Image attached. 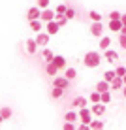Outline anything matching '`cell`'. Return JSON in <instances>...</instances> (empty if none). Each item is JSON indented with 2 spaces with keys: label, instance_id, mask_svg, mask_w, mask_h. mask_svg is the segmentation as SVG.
Here are the masks:
<instances>
[{
  "label": "cell",
  "instance_id": "cell-13",
  "mask_svg": "<svg viewBox=\"0 0 126 130\" xmlns=\"http://www.w3.org/2000/svg\"><path fill=\"white\" fill-rule=\"evenodd\" d=\"M28 23H30V28H32L36 34L43 30V21L42 19H34V21H28Z\"/></svg>",
  "mask_w": 126,
  "mask_h": 130
},
{
  "label": "cell",
  "instance_id": "cell-6",
  "mask_svg": "<svg viewBox=\"0 0 126 130\" xmlns=\"http://www.w3.org/2000/svg\"><path fill=\"white\" fill-rule=\"evenodd\" d=\"M55 15H57L55 10H51V8H43V10H42V17H40V19H42L43 23H47V21L55 19Z\"/></svg>",
  "mask_w": 126,
  "mask_h": 130
},
{
  "label": "cell",
  "instance_id": "cell-42",
  "mask_svg": "<svg viewBox=\"0 0 126 130\" xmlns=\"http://www.w3.org/2000/svg\"><path fill=\"white\" fill-rule=\"evenodd\" d=\"M2 121H4V117H2V113H0V123H2Z\"/></svg>",
  "mask_w": 126,
  "mask_h": 130
},
{
  "label": "cell",
  "instance_id": "cell-34",
  "mask_svg": "<svg viewBox=\"0 0 126 130\" xmlns=\"http://www.w3.org/2000/svg\"><path fill=\"white\" fill-rule=\"evenodd\" d=\"M119 45L122 49H126V34H120L119 36Z\"/></svg>",
  "mask_w": 126,
  "mask_h": 130
},
{
  "label": "cell",
  "instance_id": "cell-38",
  "mask_svg": "<svg viewBox=\"0 0 126 130\" xmlns=\"http://www.w3.org/2000/svg\"><path fill=\"white\" fill-rule=\"evenodd\" d=\"M120 21H122V25H126V13H122V17H120Z\"/></svg>",
  "mask_w": 126,
  "mask_h": 130
},
{
  "label": "cell",
  "instance_id": "cell-20",
  "mask_svg": "<svg viewBox=\"0 0 126 130\" xmlns=\"http://www.w3.org/2000/svg\"><path fill=\"white\" fill-rule=\"evenodd\" d=\"M109 45H111V38L109 36H102L100 38V49L105 51V49H109Z\"/></svg>",
  "mask_w": 126,
  "mask_h": 130
},
{
  "label": "cell",
  "instance_id": "cell-11",
  "mask_svg": "<svg viewBox=\"0 0 126 130\" xmlns=\"http://www.w3.org/2000/svg\"><path fill=\"white\" fill-rule=\"evenodd\" d=\"M87 104H88V100L85 96H75L74 100H71V106L74 107H87Z\"/></svg>",
  "mask_w": 126,
  "mask_h": 130
},
{
  "label": "cell",
  "instance_id": "cell-40",
  "mask_svg": "<svg viewBox=\"0 0 126 130\" xmlns=\"http://www.w3.org/2000/svg\"><path fill=\"white\" fill-rule=\"evenodd\" d=\"M122 96L126 98V85H124V87H122Z\"/></svg>",
  "mask_w": 126,
  "mask_h": 130
},
{
  "label": "cell",
  "instance_id": "cell-25",
  "mask_svg": "<svg viewBox=\"0 0 126 130\" xmlns=\"http://www.w3.org/2000/svg\"><path fill=\"white\" fill-rule=\"evenodd\" d=\"M77 119H79L77 111H68V113L64 115V121H71V123H74V121H77Z\"/></svg>",
  "mask_w": 126,
  "mask_h": 130
},
{
  "label": "cell",
  "instance_id": "cell-4",
  "mask_svg": "<svg viewBox=\"0 0 126 130\" xmlns=\"http://www.w3.org/2000/svg\"><path fill=\"white\" fill-rule=\"evenodd\" d=\"M91 34L96 36V38H102V34H103V25H102V21H92V25H91Z\"/></svg>",
  "mask_w": 126,
  "mask_h": 130
},
{
  "label": "cell",
  "instance_id": "cell-31",
  "mask_svg": "<svg viewBox=\"0 0 126 130\" xmlns=\"http://www.w3.org/2000/svg\"><path fill=\"white\" fill-rule=\"evenodd\" d=\"M102 102H103V104H109V102H111V91L102 92Z\"/></svg>",
  "mask_w": 126,
  "mask_h": 130
},
{
  "label": "cell",
  "instance_id": "cell-26",
  "mask_svg": "<svg viewBox=\"0 0 126 130\" xmlns=\"http://www.w3.org/2000/svg\"><path fill=\"white\" fill-rule=\"evenodd\" d=\"M117 77V74H115V70H107V72H103V79H105V81H113V79Z\"/></svg>",
  "mask_w": 126,
  "mask_h": 130
},
{
  "label": "cell",
  "instance_id": "cell-30",
  "mask_svg": "<svg viewBox=\"0 0 126 130\" xmlns=\"http://www.w3.org/2000/svg\"><path fill=\"white\" fill-rule=\"evenodd\" d=\"M36 6L42 8V10H43V8H49V6H51V0H36Z\"/></svg>",
  "mask_w": 126,
  "mask_h": 130
},
{
  "label": "cell",
  "instance_id": "cell-37",
  "mask_svg": "<svg viewBox=\"0 0 126 130\" xmlns=\"http://www.w3.org/2000/svg\"><path fill=\"white\" fill-rule=\"evenodd\" d=\"M120 17H122V13H120V11H117V10L109 13V19H120Z\"/></svg>",
  "mask_w": 126,
  "mask_h": 130
},
{
  "label": "cell",
  "instance_id": "cell-39",
  "mask_svg": "<svg viewBox=\"0 0 126 130\" xmlns=\"http://www.w3.org/2000/svg\"><path fill=\"white\" fill-rule=\"evenodd\" d=\"M120 34H126V25H122V28H120Z\"/></svg>",
  "mask_w": 126,
  "mask_h": 130
},
{
  "label": "cell",
  "instance_id": "cell-17",
  "mask_svg": "<svg viewBox=\"0 0 126 130\" xmlns=\"http://www.w3.org/2000/svg\"><path fill=\"white\" fill-rule=\"evenodd\" d=\"M96 91H100V92L111 91V83H109V81H105V79H102V81H98V83H96Z\"/></svg>",
  "mask_w": 126,
  "mask_h": 130
},
{
  "label": "cell",
  "instance_id": "cell-5",
  "mask_svg": "<svg viewBox=\"0 0 126 130\" xmlns=\"http://www.w3.org/2000/svg\"><path fill=\"white\" fill-rule=\"evenodd\" d=\"M40 17H42V8H38V6H32L28 11H26V19H28V21L40 19Z\"/></svg>",
  "mask_w": 126,
  "mask_h": 130
},
{
  "label": "cell",
  "instance_id": "cell-23",
  "mask_svg": "<svg viewBox=\"0 0 126 130\" xmlns=\"http://www.w3.org/2000/svg\"><path fill=\"white\" fill-rule=\"evenodd\" d=\"M88 100H91L92 104H96V102H102V92H100V91H94V92H91Z\"/></svg>",
  "mask_w": 126,
  "mask_h": 130
},
{
  "label": "cell",
  "instance_id": "cell-12",
  "mask_svg": "<svg viewBox=\"0 0 126 130\" xmlns=\"http://www.w3.org/2000/svg\"><path fill=\"white\" fill-rule=\"evenodd\" d=\"M122 87H124V79L120 75H117L113 81H111V91H120Z\"/></svg>",
  "mask_w": 126,
  "mask_h": 130
},
{
  "label": "cell",
  "instance_id": "cell-24",
  "mask_svg": "<svg viewBox=\"0 0 126 130\" xmlns=\"http://www.w3.org/2000/svg\"><path fill=\"white\" fill-rule=\"evenodd\" d=\"M64 75H66V77H68L70 81H71V79H75V77H77V72H75V68H64Z\"/></svg>",
  "mask_w": 126,
  "mask_h": 130
},
{
  "label": "cell",
  "instance_id": "cell-29",
  "mask_svg": "<svg viewBox=\"0 0 126 130\" xmlns=\"http://www.w3.org/2000/svg\"><path fill=\"white\" fill-rule=\"evenodd\" d=\"M66 10H68V6H66V4H58V6L55 8V11L58 13V15H66Z\"/></svg>",
  "mask_w": 126,
  "mask_h": 130
},
{
  "label": "cell",
  "instance_id": "cell-16",
  "mask_svg": "<svg viewBox=\"0 0 126 130\" xmlns=\"http://www.w3.org/2000/svg\"><path fill=\"white\" fill-rule=\"evenodd\" d=\"M36 49H38V42H36L34 38L26 40V51H28V55H34V53H36Z\"/></svg>",
  "mask_w": 126,
  "mask_h": 130
},
{
  "label": "cell",
  "instance_id": "cell-18",
  "mask_svg": "<svg viewBox=\"0 0 126 130\" xmlns=\"http://www.w3.org/2000/svg\"><path fill=\"white\" fill-rule=\"evenodd\" d=\"M45 72H47V75H57L58 74V68L55 66V62H45Z\"/></svg>",
  "mask_w": 126,
  "mask_h": 130
},
{
  "label": "cell",
  "instance_id": "cell-28",
  "mask_svg": "<svg viewBox=\"0 0 126 130\" xmlns=\"http://www.w3.org/2000/svg\"><path fill=\"white\" fill-rule=\"evenodd\" d=\"M88 126H91L92 130H102V128H103V123H102V121H91V124H88Z\"/></svg>",
  "mask_w": 126,
  "mask_h": 130
},
{
  "label": "cell",
  "instance_id": "cell-8",
  "mask_svg": "<svg viewBox=\"0 0 126 130\" xmlns=\"http://www.w3.org/2000/svg\"><path fill=\"white\" fill-rule=\"evenodd\" d=\"M45 30H47L51 36H55L58 30H60V25H58L55 19H53V21H47V23H45Z\"/></svg>",
  "mask_w": 126,
  "mask_h": 130
},
{
  "label": "cell",
  "instance_id": "cell-1",
  "mask_svg": "<svg viewBox=\"0 0 126 130\" xmlns=\"http://www.w3.org/2000/svg\"><path fill=\"white\" fill-rule=\"evenodd\" d=\"M100 62H102V55L98 51H88V53H85V57H83V64L87 66V68H98Z\"/></svg>",
  "mask_w": 126,
  "mask_h": 130
},
{
  "label": "cell",
  "instance_id": "cell-27",
  "mask_svg": "<svg viewBox=\"0 0 126 130\" xmlns=\"http://www.w3.org/2000/svg\"><path fill=\"white\" fill-rule=\"evenodd\" d=\"M55 21H57V23L60 25V26H64V25L68 23L70 19H68V17H66V15H58V13H57V15H55Z\"/></svg>",
  "mask_w": 126,
  "mask_h": 130
},
{
  "label": "cell",
  "instance_id": "cell-2",
  "mask_svg": "<svg viewBox=\"0 0 126 130\" xmlns=\"http://www.w3.org/2000/svg\"><path fill=\"white\" fill-rule=\"evenodd\" d=\"M79 119H81V123L91 124V121H92V111H91V107H79Z\"/></svg>",
  "mask_w": 126,
  "mask_h": 130
},
{
  "label": "cell",
  "instance_id": "cell-14",
  "mask_svg": "<svg viewBox=\"0 0 126 130\" xmlns=\"http://www.w3.org/2000/svg\"><path fill=\"white\" fill-rule=\"evenodd\" d=\"M120 28H122V21H120V19H109V30L120 32Z\"/></svg>",
  "mask_w": 126,
  "mask_h": 130
},
{
  "label": "cell",
  "instance_id": "cell-22",
  "mask_svg": "<svg viewBox=\"0 0 126 130\" xmlns=\"http://www.w3.org/2000/svg\"><path fill=\"white\" fill-rule=\"evenodd\" d=\"M53 57H55V55H53L51 49H43V51H42V59L45 60V62H51V60H53Z\"/></svg>",
  "mask_w": 126,
  "mask_h": 130
},
{
  "label": "cell",
  "instance_id": "cell-10",
  "mask_svg": "<svg viewBox=\"0 0 126 130\" xmlns=\"http://www.w3.org/2000/svg\"><path fill=\"white\" fill-rule=\"evenodd\" d=\"M103 59L107 62H117L119 60V53L113 51V49H105V51H103Z\"/></svg>",
  "mask_w": 126,
  "mask_h": 130
},
{
  "label": "cell",
  "instance_id": "cell-35",
  "mask_svg": "<svg viewBox=\"0 0 126 130\" xmlns=\"http://www.w3.org/2000/svg\"><path fill=\"white\" fill-rule=\"evenodd\" d=\"M115 74H117V75H120V77H122V75L126 74V68H124V66H117V68H115Z\"/></svg>",
  "mask_w": 126,
  "mask_h": 130
},
{
  "label": "cell",
  "instance_id": "cell-9",
  "mask_svg": "<svg viewBox=\"0 0 126 130\" xmlns=\"http://www.w3.org/2000/svg\"><path fill=\"white\" fill-rule=\"evenodd\" d=\"M91 111H92V115H96V117H100V115L105 113V104L103 102H96L92 107H91Z\"/></svg>",
  "mask_w": 126,
  "mask_h": 130
},
{
  "label": "cell",
  "instance_id": "cell-41",
  "mask_svg": "<svg viewBox=\"0 0 126 130\" xmlns=\"http://www.w3.org/2000/svg\"><path fill=\"white\" fill-rule=\"evenodd\" d=\"M122 79H124V85H126V74H124V75H122Z\"/></svg>",
  "mask_w": 126,
  "mask_h": 130
},
{
  "label": "cell",
  "instance_id": "cell-3",
  "mask_svg": "<svg viewBox=\"0 0 126 130\" xmlns=\"http://www.w3.org/2000/svg\"><path fill=\"white\" fill-rule=\"evenodd\" d=\"M53 87H60V89H68L70 87V79L66 75H57L53 79Z\"/></svg>",
  "mask_w": 126,
  "mask_h": 130
},
{
  "label": "cell",
  "instance_id": "cell-15",
  "mask_svg": "<svg viewBox=\"0 0 126 130\" xmlns=\"http://www.w3.org/2000/svg\"><path fill=\"white\" fill-rule=\"evenodd\" d=\"M53 62H55V66L58 70H64L66 68V59L62 55H55V57H53Z\"/></svg>",
  "mask_w": 126,
  "mask_h": 130
},
{
  "label": "cell",
  "instance_id": "cell-32",
  "mask_svg": "<svg viewBox=\"0 0 126 130\" xmlns=\"http://www.w3.org/2000/svg\"><path fill=\"white\" fill-rule=\"evenodd\" d=\"M88 17H91L92 21H102V15L98 13L96 10H92V11H88Z\"/></svg>",
  "mask_w": 126,
  "mask_h": 130
},
{
  "label": "cell",
  "instance_id": "cell-33",
  "mask_svg": "<svg viewBox=\"0 0 126 130\" xmlns=\"http://www.w3.org/2000/svg\"><path fill=\"white\" fill-rule=\"evenodd\" d=\"M62 128H64V130H75V128H77V126H75V124H74V123H71V121H66V123H64V124H62Z\"/></svg>",
  "mask_w": 126,
  "mask_h": 130
},
{
  "label": "cell",
  "instance_id": "cell-36",
  "mask_svg": "<svg viewBox=\"0 0 126 130\" xmlns=\"http://www.w3.org/2000/svg\"><path fill=\"white\" fill-rule=\"evenodd\" d=\"M66 17H68V19H74V17H75V10H74V8L68 6V10H66Z\"/></svg>",
  "mask_w": 126,
  "mask_h": 130
},
{
  "label": "cell",
  "instance_id": "cell-21",
  "mask_svg": "<svg viewBox=\"0 0 126 130\" xmlns=\"http://www.w3.org/2000/svg\"><path fill=\"white\" fill-rule=\"evenodd\" d=\"M0 113H2L4 121H8V119L11 117V113H13V111H11V107H8V106H2V107H0Z\"/></svg>",
  "mask_w": 126,
  "mask_h": 130
},
{
  "label": "cell",
  "instance_id": "cell-7",
  "mask_svg": "<svg viewBox=\"0 0 126 130\" xmlns=\"http://www.w3.org/2000/svg\"><path fill=\"white\" fill-rule=\"evenodd\" d=\"M49 38H51V34H49L47 30H45V32L42 30V32L36 34V42H38V45H47V43H49Z\"/></svg>",
  "mask_w": 126,
  "mask_h": 130
},
{
  "label": "cell",
  "instance_id": "cell-19",
  "mask_svg": "<svg viewBox=\"0 0 126 130\" xmlns=\"http://www.w3.org/2000/svg\"><path fill=\"white\" fill-rule=\"evenodd\" d=\"M66 92V89H60V87H53L51 91V98L53 100H58V98H62V94Z\"/></svg>",
  "mask_w": 126,
  "mask_h": 130
}]
</instances>
